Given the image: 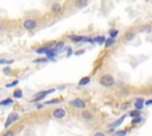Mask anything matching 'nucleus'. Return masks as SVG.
Wrapping results in <instances>:
<instances>
[{
	"label": "nucleus",
	"instance_id": "1",
	"mask_svg": "<svg viewBox=\"0 0 152 136\" xmlns=\"http://www.w3.org/2000/svg\"><path fill=\"white\" fill-rule=\"evenodd\" d=\"M99 83L102 86H105V88H112V86L115 84V81H114V77L112 75H109V73H105V75H102L100 77Z\"/></svg>",
	"mask_w": 152,
	"mask_h": 136
},
{
	"label": "nucleus",
	"instance_id": "2",
	"mask_svg": "<svg viewBox=\"0 0 152 136\" xmlns=\"http://www.w3.org/2000/svg\"><path fill=\"white\" fill-rule=\"evenodd\" d=\"M53 92H55V89H49V90H43V91H39L38 94H36V96L32 98V102H39V101H42L43 98H45L48 95H50V94H53Z\"/></svg>",
	"mask_w": 152,
	"mask_h": 136
},
{
	"label": "nucleus",
	"instance_id": "3",
	"mask_svg": "<svg viewBox=\"0 0 152 136\" xmlns=\"http://www.w3.org/2000/svg\"><path fill=\"white\" fill-rule=\"evenodd\" d=\"M69 104L73 107V108H76V109H84L86 108V102L81 98H74L69 102Z\"/></svg>",
	"mask_w": 152,
	"mask_h": 136
},
{
	"label": "nucleus",
	"instance_id": "4",
	"mask_svg": "<svg viewBox=\"0 0 152 136\" xmlns=\"http://www.w3.org/2000/svg\"><path fill=\"white\" fill-rule=\"evenodd\" d=\"M18 118H19V114H17V113H11V114L7 116V118H6L5 128H8L10 126H12Z\"/></svg>",
	"mask_w": 152,
	"mask_h": 136
},
{
	"label": "nucleus",
	"instance_id": "5",
	"mask_svg": "<svg viewBox=\"0 0 152 136\" xmlns=\"http://www.w3.org/2000/svg\"><path fill=\"white\" fill-rule=\"evenodd\" d=\"M53 115L55 118H63L67 116V110L63 109V108H57L53 111Z\"/></svg>",
	"mask_w": 152,
	"mask_h": 136
},
{
	"label": "nucleus",
	"instance_id": "6",
	"mask_svg": "<svg viewBox=\"0 0 152 136\" xmlns=\"http://www.w3.org/2000/svg\"><path fill=\"white\" fill-rule=\"evenodd\" d=\"M23 25H24V29H26V30H33L37 26V21L35 19H26Z\"/></svg>",
	"mask_w": 152,
	"mask_h": 136
},
{
	"label": "nucleus",
	"instance_id": "7",
	"mask_svg": "<svg viewBox=\"0 0 152 136\" xmlns=\"http://www.w3.org/2000/svg\"><path fill=\"white\" fill-rule=\"evenodd\" d=\"M144 107H145V101H144V98H142V97L137 98L135 102H134V108H135V110L142 111V110L144 109Z\"/></svg>",
	"mask_w": 152,
	"mask_h": 136
},
{
	"label": "nucleus",
	"instance_id": "8",
	"mask_svg": "<svg viewBox=\"0 0 152 136\" xmlns=\"http://www.w3.org/2000/svg\"><path fill=\"white\" fill-rule=\"evenodd\" d=\"M106 40H107V38H105L104 36H96V37H94V38H93V43H96L99 45L105 44Z\"/></svg>",
	"mask_w": 152,
	"mask_h": 136
},
{
	"label": "nucleus",
	"instance_id": "9",
	"mask_svg": "<svg viewBox=\"0 0 152 136\" xmlns=\"http://www.w3.org/2000/svg\"><path fill=\"white\" fill-rule=\"evenodd\" d=\"M81 116L86 121H92L93 120V114L91 113V111H88V110H83L81 113Z\"/></svg>",
	"mask_w": 152,
	"mask_h": 136
},
{
	"label": "nucleus",
	"instance_id": "10",
	"mask_svg": "<svg viewBox=\"0 0 152 136\" xmlns=\"http://www.w3.org/2000/svg\"><path fill=\"white\" fill-rule=\"evenodd\" d=\"M125 118H126V115H124V116H121L120 118H118L117 121H114L113 123H112V124L109 126L111 128H117V127H119V126H121L122 124V122L125 121Z\"/></svg>",
	"mask_w": 152,
	"mask_h": 136
},
{
	"label": "nucleus",
	"instance_id": "11",
	"mask_svg": "<svg viewBox=\"0 0 152 136\" xmlns=\"http://www.w3.org/2000/svg\"><path fill=\"white\" fill-rule=\"evenodd\" d=\"M83 38H84L83 36H76V34L69 36V39L71 42H74V43H81V42H83Z\"/></svg>",
	"mask_w": 152,
	"mask_h": 136
},
{
	"label": "nucleus",
	"instance_id": "12",
	"mask_svg": "<svg viewBox=\"0 0 152 136\" xmlns=\"http://www.w3.org/2000/svg\"><path fill=\"white\" fill-rule=\"evenodd\" d=\"M56 51L54 50V49H48V51H46V53H45V56H46V58H50V59H54L55 57H56Z\"/></svg>",
	"mask_w": 152,
	"mask_h": 136
},
{
	"label": "nucleus",
	"instance_id": "13",
	"mask_svg": "<svg viewBox=\"0 0 152 136\" xmlns=\"http://www.w3.org/2000/svg\"><path fill=\"white\" fill-rule=\"evenodd\" d=\"M61 11H62V7H61L59 4H57V3L53 4V6H51V12H53V13H59Z\"/></svg>",
	"mask_w": 152,
	"mask_h": 136
},
{
	"label": "nucleus",
	"instance_id": "14",
	"mask_svg": "<svg viewBox=\"0 0 152 136\" xmlns=\"http://www.w3.org/2000/svg\"><path fill=\"white\" fill-rule=\"evenodd\" d=\"M89 82H91V77H83V78L80 79L79 85H80V86H86V85L89 84Z\"/></svg>",
	"mask_w": 152,
	"mask_h": 136
},
{
	"label": "nucleus",
	"instance_id": "15",
	"mask_svg": "<svg viewBox=\"0 0 152 136\" xmlns=\"http://www.w3.org/2000/svg\"><path fill=\"white\" fill-rule=\"evenodd\" d=\"M63 47H64V42H58L53 49L56 51V52H59V51H62L63 50Z\"/></svg>",
	"mask_w": 152,
	"mask_h": 136
},
{
	"label": "nucleus",
	"instance_id": "16",
	"mask_svg": "<svg viewBox=\"0 0 152 136\" xmlns=\"http://www.w3.org/2000/svg\"><path fill=\"white\" fill-rule=\"evenodd\" d=\"M132 118H137V117H142V111H139V110H133V111H130V114H129Z\"/></svg>",
	"mask_w": 152,
	"mask_h": 136
},
{
	"label": "nucleus",
	"instance_id": "17",
	"mask_svg": "<svg viewBox=\"0 0 152 136\" xmlns=\"http://www.w3.org/2000/svg\"><path fill=\"white\" fill-rule=\"evenodd\" d=\"M13 104V100L12 98H6L4 101H0V107H5V105H11Z\"/></svg>",
	"mask_w": 152,
	"mask_h": 136
},
{
	"label": "nucleus",
	"instance_id": "18",
	"mask_svg": "<svg viewBox=\"0 0 152 136\" xmlns=\"http://www.w3.org/2000/svg\"><path fill=\"white\" fill-rule=\"evenodd\" d=\"M134 37H135V33L133 31H130V32H126L125 33V39L126 40H132Z\"/></svg>",
	"mask_w": 152,
	"mask_h": 136
},
{
	"label": "nucleus",
	"instance_id": "19",
	"mask_svg": "<svg viewBox=\"0 0 152 136\" xmlns=\"http://www.w3.org/2000/svg\"><path fill=\"white\" fill-rule=\"evenodd\" d=\"M114 44H115V39L107 38V40H106V43H105V47H111V46H113Z\"/></svg>",
	"mask_w": 152,
	"mask_h": 136
},
{
	"label": "nucleus",
	"instance_id": "20",
	"mask_svg": "<svg viewBox=\"0 0 152 136\" xmlns=\"http://www.w3.org/2000/svg\"><path fill=\"white\" fill-rule=\"evenodd\" d=\"M48 49H49L48 46H42V47H39V49H37L36 52H37L38 55H43V53H46Z\"/></svg>",
	"mask_w": 152,
	"mask_h": 136
},
{
	"label": "nucleus",
	"instance_id": "21",
	"mask_svg": "<svg viewBox=\"0 0 152 136\" xmlns=\"http://www.w3.org/2000/svg\"><path fill=\"white\" fill-rule=\"evenodd\" d=\"M118 34H119V31H118V30H111V31H109V38L115 39Z\"/></svg>",
	"mask_w": 152,
	"mask_h": 136
},
{
	"label": "nucleus",
	"instance_id": "22",
	"mask_svg": "<svg viewBox=\"0 0 152 136\" xmlns=\"http://www.w3.org/2000/svg\"><path fill=\"white\" fill-rule=\"evenodd\" d=\"M57 103H59V100L58 98H54V100H50V101L45 102L43 105H51V104H57Z\"/></svg>",
	"mask_w": 152,
	"mask_h": 136
},
{
	"label": "nucleus",
	"instance_id": "23",
	"mask_svg": "<svg viewBox=\"0 0 152 136\" xmlns=\"http://www.w3.org/2000/svg\"><path fill=\"white\" fill-rule=\"evenodd\" d=\"M13 97H15V98H21V97H23V91H21L20 89L15 90V92H13Z\"/></svg>",
	"mask_w": 152,
	"mask_h": 136
},
{
	"label": "nucleus",
	"instance_id": "24",
	"mask_svg": "<svg viewBox=\"0 0 152 136\" xmlns=\"http://www.w3.org/2000/svg\"><path fill=\"white\" fill-rule=\"evenodd\" d=\"M114 135H115V136H126V135H127V131H126V130H118V131L114 133Z\"/></svg>",
	"mask_w": 152,
	"mask_h": 136
},
{
	"label": "nucleus",
	"instance_id": "25",
	"mask_svg": "<svg viewBox=\"0 0 152 136\" xmlns=\"http://www.w3.org/2000/svg\"><path fill=\"white\" fill-rule=\"evenodd\" d=\"M142 31H143V32H147V33H150V32H152V26H151V25H145V26H143Z\"/></svg>",
	"mask_w": 152,
	"mask_h": 136
},
{
	"label": "nucleus",
	"instance_id": "26",
	"mask_svg": "<svg viewBox=\"0 0 152 136\" xmlns=\"http://www.w3.org/2000/svg\"><path fill=\"white\" fill-rule=\"evenodd\" d=\"M143 122V117H137V118H132V124H139V123Z\"/></svg>",
	"mask_w": 152,
	"mask_h": 136
},
{
	"label": "nucleus",
	"instance_id": "27",
	"mask_svg": "<svg viewBox=\"0 0 152 136\" xmlns=\"http://www.w3.org/2000/svg\"><path fill=\"white\" fill-rule=\"evenodd\" d=\"M18 83H19V81H18V79L13 81L12 83H7V84H6V88H13V86H16Z\"/></svg>",
	"mask_w": 152,
	"mask_h": 136
},
{
	"label": "nucleus",
	"instance_id": "28",
	"mask_svg": "<svg viewBox=\"0 0 152 136\" xmlns=\"http://www.w3.org/2000/svg\"><path fill=\"white\" fill-rule=\"evenodd\" d=\"M1 136H15V131H13V130H7V131H5Z\"/></svg>",
	"mask_w": 152,
	"mask_h": 136
},
{
	"label": "nucleus",
	"instance_id": "29",
	"mask_svg": "<svg viewBox=\"0 0 152 136\" xmlns=\"http://www.w3.org/2000/svg\"><path fill=\"white\" fill-rule=\"evenodd\" d=\"M67 50H68V52H67V57H70V56L73 55V50H71V47H68V46H67Z\"/></svg>",
	"mask_w": 152,
	"mask_h": 136
},
{
	"label": "nucleus",
	"instance_id": "30",
	"mask_svg": "<svg viewBox=\"0 0 152 136\" xmlns=\"http://www.w3.org/2000/svg\"><path fill=\"white\" fill-rule=\"evenodd\" d=\"M48 58H44V59H35V63H44V62H46Z\"/></svg>",
	"mask_w": 152,
	"mask_h": 136
},
{
	"label": "nucleus",
	"instance_id": "31",
	"mask_svg": "<svg viewBox=\"0 0 152 136\" xmlns=\"http://www.w3.org/2000/svg\"><path fill=\"white\" fill-rule=\"evenodd\" d=\"M11 62L10 60H6V59H0V64H10Z\"/></svg>",
	"mask_w": 152,
	"mask_h": 136
},
{
	"label": "nucleus",
	"instance_id": "32",
	"mask_svg": "<svg viewBox=\"0 0 152 136\" xmlns=\"http://www.w3.org/2000/svg\"><path fill=\"white\" fill-rule=\"evenodd\" d=\"M94 136H106V135L104 133H101V131H97V133L94 134Z\"/></svg>",
	"mask_w": 152,
	"mask_h": 136
},
{
	"label": "nucleus",
	"instance_id": "33",
	"mask_svg": "<svg viewBox=\"0 0 152 136\" xmlns=\"http://www.w3.org/2000/svg\"><path fill=\"white\" fill-rule=\"evenodd\" d=\"M145 105H152V100H147L145 102Z\"/></svg>",
	"mask_w": 152,
	"mask_h": 136
},
{
	"label": "nucleus",
	"instance_id": "34",
	"mask_svg": "<svg viewBox=\"0 0 152 136\" xmlns=\"http://www.w3.org/2000/svg\"><path fill=\"white\" fill-rule=\"evenodd\" d=\"M8 72H10V66H6L4 69V73H8Z\"/></svg>",
	"mask_w": 152,
	"mask_h": 136
},
{
	"label": "nucleus",
	"instance_id": "35",
	"mask_svg": "<svg viewBox=\"0 0 152 136\" xmlns=\"http://www.w3.org/2000/svg\"><path fill=\"white\" fill-rule=\"evenodd\" d=\"M88 3L86 1V3H79V4H76V5H77V6H86Z\"/></svg>",
	"mask_w": 152,
	"mask_h": 136
},
{
	"label": "nucleus",
	"instance_id": "36",
	"mask_svg": "<svg viewBox=\"0 0 152 136\" xmlns=\"http://www.w3.org/2000/svg\"><path fill=\"white\" fill-rule=\"evenodd\" d=\"M83 52H84V51H83V50H81V51H77V52H75V55H76V56H77V55H82Z\"/></svg>",
	"mask_w": 152,
	"mask_h": 136
},
{
	"label": "nucleus",
	"instance_id": "37",
	"mask_svg": "<svg viewBox=\"0 0 152 136\" xmlns=\"http://www.w3.org/2000/svg\"><path fill=\"white\" fill-rule=\"evenodd\" d=\"M151 92H152V89H151Z\"/></svg>",
	"mask_w": 152,
	"mask_h": 136
}]
</instances>
